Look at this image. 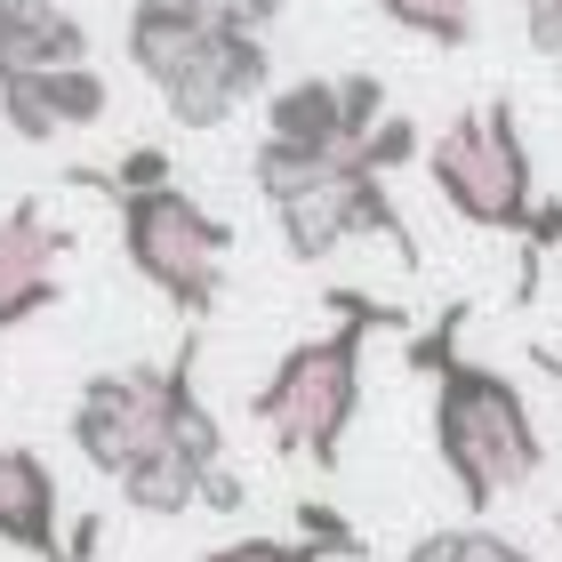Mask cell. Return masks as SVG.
<instances>
[{"label":"cell","mask_w":562,"mask_h":562,"mask_svg":"<svg viewBox=\"0 0 562 562\" xmlns=\"http://www.w3.org/2000/svg\"><path fill=\"white\" fill-rule=\"evenodd\" d=\"M434 442H442V467L458 474L474 515L547 467V442L530 426V402L515 394V378L458 362V353L434 370Z\"/></svg>","instance_id":"cell-1"},{"label":"cell","mask_w":562,"mask_h":562,"mask_svg":"<svg viewBox=\"0 0 562 562\" xmlns=\"http://www.w3.org/2000/svg\"><path fill=\"white\" fill-rule=\"evenodd\" d=\"M353 411H362V322H346V314H338L329 338L290 346L281 370L249 394V418L273 434V450L322 458V467H338V442H346Z\"/></svg>","instance_id":"cell-2"},{"label":"cell","mask_w":562,"mask_h":562,"mask_svg":"<svg viewBox=\"0 0 562 562\" xmlns=\"http://www.w3.org/2000/svg\"><path fill=\"white\" fill-rule=\"evenodd\" d=\"M426 169H434V193L467 225H491V234H522L530 225V145H522L506 97L482 105V113H458L434 137Z\"/></svg>","instance_id":"cell-3"},{"label":"cell","mask_w":562,"mask_h":562,"mask_svg":"<svg viewBox=\"0 0 562 562\" xmlns=\"http://www.w3.org/2000/svg\"><path fill=\"white\" fill-rule=\"evenodd\" d=\"M121 201V249H130V266L161 290L169 305H217V281H225V225L186 201L177 186H113Z\"/></svg>","instance_id":"cell-4"},{"label":"cell","mask_w":562,"mask_h":562,"mask_svg":"<svg viewBox=\"0 0 562 562\" xmlns=\"http://www.w3.org/2000/svg\"><path fill=\"white\" fill-rule=\"evenodd\" d=\"M169 426H177V370H105L72 402V450L113 482L145 450H161Z\"/></svg>","instance_id":"cell-5"},{"label":"cell","mask_w":562,"mask_h":562,"mask_svg":"<svg viewBox=\"0 0 562 562\" xmlns=\"http://www.w3.org/2000/svg\"><path fill=\"white\" fill-rule=\"evenodd\" d=\"M273 210H281V234H290V258H305V266L329 258V249H346L353 234H386V241L402 249V266H418L402 210L386 201L378 169H362L353 153L322 177V186H305V193H290V201H273Z\"/></svg>","instance_id":"cell-6"},{"label":"cell","mask_w":562,"mask_h":562,"mask_svg":"<svg viewBox=\"0 0 562 562\" xmlns=\"http://www.w3.org/2000/svg\"><path fill=\"white\" fill-rule=\"evenodd\" d=\"M57 249H65V234L33 201H24V210H0V329H16V322H33L41 305H57Z\"/></svg>","instance_id":"cell-7"},{"label":"cell","mask_w":562,"mask_h":562,"mask_svg":"<svg viewBox=\"0 0 562 562\" xmlns=\"http://www.w3.org/2000/svg\"><path fill=\"white\" fill-rule=\"evenodd\" d=\"M210 33H217V16L186 9V0H137L130 9V65L153 89H177L201 57H210Z\"/></svg>","instance_id":"cell-8"},{"label":"cell","mask_w":562,"mask_h":562,"mask_svg":"<svg viewBox=\"0 0 562 562\" xmlns=\"http://www.w3.org/2000/svg\"><path fill=\"white\" fill-rule=\"evenodd\" d=\"M0 547H33L41 562H72V547H57V482L16 442H0Z\"/></svg>","instance_id":"cell-9"},{"label":"cell","mask_w":562,"mask_h":562,"mask_svg":"<svg viewBox=\"0 0 562 562\" xmlns=\"http://www.w3.org/2000/svg\"><path fill=\"white\" fill-rule=\"evenodd\" d=\"M266 130H273V137H297V145H338V153L353 145L338 81H290V89H273V105H266Z\"/></svg>","instance_id":"cell-10"},{"label":"cell","mask_w":562,"mask_h":562,"mask_svg":"<svg viewBox=\"0 0 562 562\" xmlns=\"http://www.w3.org/2000/svg\"><path fill=\"white\" fill-rule=\"evenodd\" d=\"M201 458H186L177 442H161V450H145L130 474H121V498L137 506V515H186V506H201Z\"/></svg>","instance_id":"cell-11"},{"label":"cell","mask_w":562,"mask_h":562,"mask_svg":"<svg viewBox=\"0 0 562 562\" xmlns=\"http://www.w3.org/2000/svg\"><path fill=\"white\" fill-rule=\"evenodd\" d=\"M346 153L338 145H297V137H273L266 130V145H258V161H249V177H258V193L266 201H290V193H305V186H322L329 169H338Z\"/></svg>","instance_id":"cell-12"},{"label":"cell","mask_w":562,"mask_h":562,"mask_svg":"<svg viewBox=\"0 0 562 562\" xmlns=\"http://www.w3.org/2000/svg\"><path fill=\"white\" fill-rule=\"evenodd\" d=\"M210 41H217V33H210ZM161 97H169V121H186V130H217V121L241 105V89H234V72L217 65V48H210V57H201L177 89H161Z\"/></svg>","instance_id":"cell-13"},{"label":"cell","mask_w":562,"mask_h":562,"mask_svg":"<svg viewBox=\"0 0 562 562\" xmlns=\"http://www.w3.org/2000/svg\"><path fill=\"white\" fill-rule=\"evenodd\" d=\"M41 89H48V113L65 121V130H97L113 105V89H105V72H89V57H72V65H41Z\"/></svg>","instance_id":"cell-14"},{"label":"cell","mask_w":562,"mask_h":562,"mask_svg":"<svg viewBox=\"0 0 562 562\" xmlns=\"http://www.w3.org/2000/svg\"><path fill=\"white\" fill-rule=\"evenodd\" d=\"M402 33H426V41H442V48H467L474 41V0H378Z\"/></svg>","instance_id":"cell-15"},{"label":"cell","mask_w":562,"mask_h":562,"mask_svg":"<svg viewBox=\"0 0 562 562\" xmlns=\"http://www.w3.org/2000/svg\"><path fill=\"white\" fill-rule=\"evenodd\" d=\"M346 153H353V161H362V169H378V177H386V169H402V161H411V153H418V121L386 113V121H378V130H370L362 145H346Z\"/></svg>","instance_id":"cell-16"},{"label":"cell","mask_w":562,"mask_h":562,"mask_svg":"<svg viewBox=\"0 0 562 562\" xmlns=\"http://www.w3.org/2000/svg\"><path fill=\"white\" fill-rule=\"evenodd\" d=\"M338 97H346V130H353V145H362L378 121H386V81H378V72H346Z\"/></svg>","instance_id":"cell-17"},{"label":"cell","mask_w":562,"mask_h":562,"mask_svg":"<svg viewBox=\"0 0 562 562\" xmlns=\"http://www.w3.org/2000/svg\"><path fill=\"white\" fill-rule=\"evenodd\" d=\"M297 539H314L322 554H362V539H353V522L338 515V506H322V498H305V506H297Z\"/></svg>","instance_id":"cell-18"},{"label":"cell","mask_w":562,"mask_h":562,"mask_svg":"<svg viewBox=\"0 0 562 562\" xmlns=\"http://www.w3.org/2000/svg\"><path fill=\"white\" fill-rule=\"evenodd\" d=\"M210 562H322L314 539H234V547H217Z\"/></svg>","instance_id":"cell-19"},{"label":"cell","mask_w":562,"mask_h":562,"mask_svg":"<svg viewBox=\"0 0 562 562\" xmlns=\"http://www.w3.org/2000/svg\"><path fill=\"white\" fill-rule=\"evenodd\" d=\"M522 24H530V48L562 65V0H522Z\"/></svg>","instance_id":"cell-20"},{"label":"cell","mask_w":562,"mask_h":562,"mask_svg":"<svg viewBox=\"0 0 562 562\" xmlns=\"http://www.w3.org/2000/svg\"><path fill=\"white\" fill-rule=\"evenodd\" d=\"M113 186H169V153H161V145H137L130 161H121Z\"/></svg>","instance_id":"cell-21"},{"label":"cell","mask_w":562,"mask_h":562,"mask_svg":"<svg viewBox=\"0 0 562 562\" xmlns=\"http://www.w3.org/2000/svg\"><path fill=\"white\" fill-rule=\"evenodd\" d=\"M201 506H217V515H234V506H241V482L225 474V467H210V474H201Z\"/></svg>","instance_id":"cell-22"},{"label":"cell","mask_w":562,"mask_h":562,"mask_svg":"<svg viewBox=\"0 0 562 562\" xmlns=\"http://www.w3.org/2000/svg\"><path fill=\"white\" fill-rule=\"evenodd\" d=\"M217 16H241V24H258V33H266V24L281 16V0H225Z\"/></svg>","instance_id":"cell-23"},{"label":"cell","mask_w":562,"mask_h":562,"mask_svg":"<svg viewBox=\"0 0 562 562\" xmlns=\"http://www.w3.org/2000/svg\"><path fill=\"white\" fill-rule=\"evenodd\" d=\"M186 9H201V16H217V9H225V0H186Z\"/></svg>","instance_id":"cell-24"},{"label":"cell","mask_w":562,"mask_h":562,"mask_svg":"<svg viewBox=\"0 0 562 562\" xmlns=\"http://www.w3.org/2000/svg\"><path fill=\"white\" fill-rule=\"evenodd\" d=\"M554 81H562V65H554Z\"/></svg>","instance_id":"cell-25"}]
</instances>
